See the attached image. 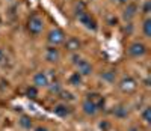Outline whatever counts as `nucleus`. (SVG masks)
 <instances>
[{
    "mask_svg": "<svg viewBox=\"0 0 151 131\" xmlns=\"http://www.w3.org/2000/svg\"><path fill=\"white\" fill-rule=\"evenodd\" d=\"M142 12L145 15H148L151 12V2H150V0H145V3L142 5Z\"/></svg>",
    "mask_w": 151,
    "mask_h": 131,
    "instance_id": "23",
    "label": "nucleus"
},
{
    "mask_svg": "<svg viewBox=\"0 0 151 131\" xmlns=\"http://www.w3.org/2000/svg\"><path fill=\"white\" fill-rule=\"evenodd\" d=\"M145 53H147V45L144 42H141V41H134V42H132L127 47V54L130 57L137 59V57L145 56Z\"/></svg>",
    "mask_w": 151,
    "mask_h": 131,
    "instance_id": "4",
    "label": "nucleus"
},
{
    "mask_svg": "<svg viewBox=\"0 0 151 131\" xmlns=\"http://www.w3.org/2000/svg\"><path fill=\"white\" fill-rule=\"evenodd\" d=\"M60 59V53H59V50L55 47V45H48L45 48V60L48 63H56L59 62Z\"/></svg>",
    "mask_w": 151,
    "mask_h": 131,
    "instance_id": "12",
    "label": "nucleus"
},
{
    "mask_svg": "<svg viewBox=\"0 0 151 131\" xmlns=\"http://www.w3.org/2000/svg\"><path fill=\"white\" fill-rule=\"evenodd\" d=\"M53 113L59 117H68L73 113V109L68 106V102H60L53 107Z\"/></svg>",
    "mask_w": 151,
    "mask_h": 131,
    "instance_id": "9",
    "label": "nucleus"
},
{
    "mask_svg": "<svg viewBox=\"0 0 151 131\" xmlns=\"http://www.w3.org/2000/svg\"><path fill=\"white\" fill-rule=\"evenodd\" d=\"M80 56H79V53H74L73 56H71V62H73V65H77L79 62H80Z\"/></svg>",
    "mask_w": 151,
    "mask_h": 131,
    "instance_id": "24",
    "label": "nucleus"
},
{
    "mask_svg": "<svg viewBox=\"0 0 151 131\" xmlns=\"http://www.w3.org/2000/svg\"><path fill=\"white\" fill-rule=\"evenodd\" d=\"M58 95H59V98H60L62 101H64V102H73V101L76 100L74 94H73V92H70V90H65V89H62Z\"/></svg>",
    "mask_w": 151,
    "mask_h": 131,
    "instance_id": "18",
    "label": "nucleus"
},
{
    "mask_svg": "<svg viewBox=\"0 0 151 131\" xmlns=\"http://www.w3.org/2000/svg\"><path fill=\"white\" fill-rule=\"evenodd\" d=\"M107 24L109 26H116L118 24V18L116 17H109L107 18Z\"/></svg>",
    "mask_w": 151,
    "mask_h": 131,
    "instance_id": "25",
    "label": "nucleus"
},
{
    "mask_svg": "<svg viewBox=\"0 0 151 131\" xmlns=\"http://www.w3.org/2000/svg\"><path fill=\"white\" fill-rule=\"evenodd\" d=\"M18 125H20L23 130H30V128H33V122H32V119H30V116H27V115H21V116H20Z\"/></svg>",
    "mask_w": 151,
    "mask_h": 131,
    "instance_id": "16",
    "label": "nucleus"
},
{
    "mask_svg": "<svg viewBox=\"0 0 151 131\" xmlns=\"http://www.w3.org/2000/svg\"><path fill=\"white\" fill-rule=\"evenodd\" d=\"M133 30V26L130 24V23H127V26H125V27H124V32H127V33H130Z\"/></svg>",
    "mask_w": 151,
    "mask_h": 131,
    "instance_id": "26",
    "label": "nucleus"
},
{
    "mask_svg": "<svg viewBox=\"0 0 151 131\" xmlns=\"http://www.w3.org/2000/svg\"><path fill=\"white\" fill-rule=\"evenodd\" d=\"M142 32H144V36H145V38H151V18L147 17V18L144 20Z\"/></svg>",
    "mask_w": 151,
    "mask_h": 131,
    "instance_id": "19",
    "label": "nucleus"
},
{
    "mask_svg": "<svg viewBox=\"0 0 151 131\" xmlns=\"http://www.w3.org/2000/svg\"><path fill=\"white\" fill-rule=\"evenodd\" d=\"M48 90H50V94H55V95H58L60 90H62V84L59 83V82H52V83H48Z\"/></svg>",
    "mask_w": 151,
    "mask_h": 131,
    "instance_id": "20",
    "label": "nucleus"
},
{
    "mask_svg": "<svg viewBox=\"0 0 151 131\" xmlns=\"http://www.w3.org/2000/svg\"><path fill=\"white\" fill-rule=\"evenodd\" d=\"M77 20H79V23H80V24H83V27H86L88 30L95 32V30L98 29L95 18L89 14V12H86V11H83L82 14H79V15H77Z\"/></svg>",
    "mask_w": 151,
    "mask_h": 131,
    "instance_id": "5",
    "label": "nucleus"
},
{
    "mask_svg": "<svg viewBox=\"0 0 151 131\" xmlns=\"http://www.w3.org/2000/svg\"><path fill=\"white\" fill-rule=\"evenodd\" d=\"M65 39H67V36H65L64 30L59 29V27H55V29H52V30L47 33V42H48V45L58 47L60 44H64Z\"/></svg>",
    "mask_w": 151,
    "mask_h": 131,
    "instance_id": "2",
    "label": "nucleus"
},
{
    "mask_svg": "<svg viewBox=\"0 0 151 131\" xmlns=\"http://www.w3.org/2000/svg\"><path fill=\"white\" fill-rule=\"evenodd\" d=\"M32 82H33V86H35V87L40 89V87H47V86H48L50 78H48V74H47V72H44V71H38V72L33 75Z\"/></svg>",
    "mask_w": 151,
    "mask_h": 131,
    "instance_id": "6",
    "label": "nucleus"
},
{
    "mask_svg": "<svg viewBox=\"0 0 151 131\" xmlns=\"http://www.w3.org/2000/svg\"><path fill=\"white\" fill-rule=\"evenodd\" d=\"M68 84H71L73 87H79V86H82L83 84V77L76 71V72H73L70 77H68Z\"/></svg>",
    "mask_w": 151,
    "mask_h": 131,
    "instance_id": "15",
    "label": "nucleus"
},
{
    "mask_svg": "<svg viewBox=\"0 0 151 131\" xmlns=\"http://www.w3.org/2000/svg\"><path fill=\"white\" fill-rule=\"evenodd\" d=\"M86 100L91 101V102H94L95 107L98 109V112H100V110H104L106 100H104V97H103L101 94H98V92H91V94H88Z\"/></svg>",
    "mask_w": 151,
    "mask_h": 131,
    "instance_id": "7",
    "label": "nucleus"
},
{
    "mask_svg": "<svg viewBox=\"0 0 151 131\" xmlns=\"http://www.w3.org/2000/svg\"><path fill=\"white\" fill-rule=\"evenodd\" d=\"M35 131H48L45 127H38V128H35Z\"/></svg>",
    "mask_w": 151,
    "mask_h": 131,
    "instance_id": "28",
    "label": "nucleus"
},
{
    "mask_svg": "<svg viewBox=\"0 0 151 131\" xmlns=\"http://www.w3.org/2000/svg\"><path fill=\"white\" fill-rule=\"evenodd\" d=\"M118 87H119V90L122 94H133L134 90L137 89V82L134 80L133 77L125 75L118 82Z\"/></svg>",
    "mask_w": 151,
    "mask_h": 131,
    "instance_id": "3",
    "label": "nucleus"
},
{
    "mask_svg": "<svg viewBox=\"0 0 151 131\" xmlns=\"http://www.w3.org/2000/svg\"><path fill=\"white\" fill-rule=\"evenodd\" d=\"M82 110H83V113H85L86 116H95V115L98 113V109L95 107V104L91 102V101H88V100L83 101V104H82Z\"/></svg>",
    "mask_w": 151,
    "mask_h": 131,
    "instance_id": "14",
    "label": "nucleus"
},
{
    "mask_svg": "<svg viewBox=\"0 0 151 131\" xmlns=\"http://www.w3.org/2000/svg\"><path fill=\"white\" fill-rule=\"evenodd\" d=\"M141 116H142V119H144L145 124H150V121H151V107H145L142 110Z\"/></svg>",
    "mask_w": 151,
    "mask_h": 131,
    "instance_id": "22",
    "label": "nucleus"
},
{
    "mask_svg": "<svg viewBox=\"0 0 151 131\" xmlns=\"http://www.w3.org/2000/svg\"><path fill=\"white\" fill-rule=\"evenodd\" d=\"M3 59H5V53H3V50L0 48V63L3 62Z\"/></svg>",
    "mask_w": 151,
    "mask_h": 131,
    "instance_id": "27",
    "label": "nucleus"
},
{
    "mask_svg": "<svg viewBox=\"0 0 151 131\" xmlns=\"http://www.w3.org/2000/svg\"><path fill=\"white\" fill-rule=\"evenodd\" d=\"M101 78L103 82L106 83H115V78H116V71L115 69H107L101 72Z\"/></svg>",
    "mask_w": 151,
    "mask_h": 131,
    "instance_id": "17",
    "label": "nucleus"
},
{
    "mask_svg": "<svg viewBox=\"0 0 151 131\" xmlns=\"http://www.w3.org/2000/svg\"><path fill=\"white\" fill-rule=\"evenodd\" d=\"M64 44H65V50L70 51V53H79V50H80V47H82V42H80L76 36L67 38L65 41H64Z\"/></svg>",
    "mask_w": 151,
    "mask_h": 131,
    "instance_id": "8",
    "label": "nucleus"
},
{
    "mask_svg": "<svg viewBox=\"0 0 151 131\" xmlns=\"http://www.w3.org/2000/svg\"><path fill=\"white\" fill-rule=\"evenodd\" d=\"M76 68H77V72L82 75V77H88V75H91L92 74V71H94V68H92V65L88 62V60H85V59H80V62L76 65Z\"/></svg>",
    "mask_w": 151,
    "mask_h": 131,
    "instance_id": "11",
    "label": "nucleus"
},
{
    "mask_svg": "<svg viewBox=\"0 0 151 131\" xmlns=\"http://www.w3.org/2000/svg\"><path fill=\"white\" fill-rule=\"evenodd\" d=\"M44 30V20L42 17H40L38 14H33L29 17L27 20V32L33 36H38V35H41Z\"/></svg>",
    "mask_w": 151,
    "mask_h": 131,
    "instance_id": "1",
    "label": "nucleus"
},
{
    "mask_svg": "<svg viewBox=\"0 0 151 131\" xmlns=\"http://www.w3.org/2000/svg\"><path fill=\"white\" fill-rule=\"evenodd\" d=\"M112 113L115 117H118V119H125V117L129 116V107L124 106V104H118V106L113 107Z\"/></svg>",
    "mask_w": 151,
    "mask_h": 131,
    "instance_id": "13",
    "label": "nucleus"
},
{
    "mask_svg": "<svg viewBox=\"0 0 151 131\" xmlns=\"http://www.w3.org/2000/svg\"><path fill=\"white\" fill-rule=\"evenodd\" d=\"M26 97H27V98H32V100L36 98V97H38V87H35L33 84H32V86H27V87H26Z\"/></svg>",
    "mask_w": 151,
    "mask_h": 131,
    "instance_id": "21",
    "label": "nucleus"
},
{
    "mask_svg": "<svg viewBox=\"0 0 151 131\" xmlns=\"http://www.w3.org/2000/svg\"><path fill=\"white\" fill-rule=\"evenodd\" d=\"M129 131H139V130H137V128H134V127H132V128H130Z\"/></svg>",
    "mask_w": 151,
    "mask_h": 131,
    "instance_id": "30",
    "label": "nucleus"
},
{
    "mask_svg": "<svg viewBox=\"0 0 151 131\" xmlns=\"http://www.w3.org/2000/svg\"><path fill=\"white\" fill-rule=\"evenodd\" d=\"M115 2H118V3H121V5H125V3H127V0H115Z\"/></svg>",
    "mask_w": 151,
    "mask_h": 131,
    "instance_id": "29",
    "label": "nucleus"
},
{
    "mask_svg": "<svg viewBox=\"0 0 151 131\" xmlns=\"http://www.w3.org/2000/svg\"><path fill=\"white\" fill-rule=\"evenodd\" d=\"M110 2H115V0H110Z\"/></svg>",
    "mask_w": 151,
    "mask_h": 131,
    "instance_id": "31",
    "label": "nucleus"
},
{
    "mask_svg": "<svg viewBox=\"0 0 151 131\" xmlns=\"http://www.w3.org/2000/svg\"><path fill=\"white\" fill-rule=\"evenodd\" d=\"M125 5L127 6H125L124 11H122V18L125 21H130V20H133L136 17L137 12H139V8H137L136 3H125Z\"/></svg>",
    "mask_w": 151,
    "mask_h": 131,
    "instance_id": "10",
    "label": "nucleus"
}]
</instances>
